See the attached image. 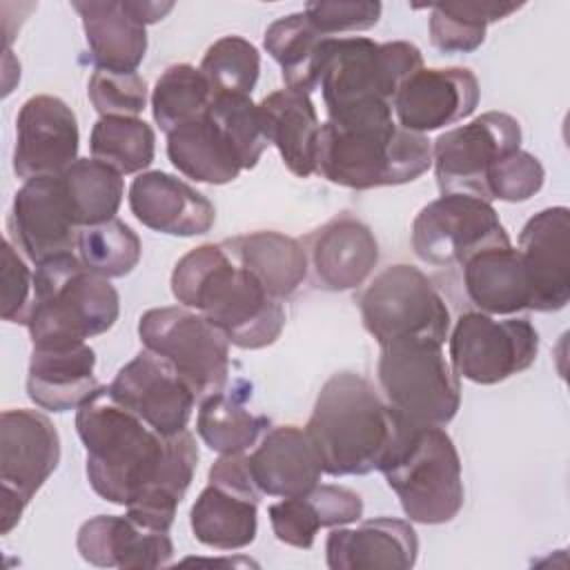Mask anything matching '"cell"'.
<instances>
[{
	"label": "cell",
	"mask_w": 570,
	"mask_h": 570,
	"mask_svg": "<svg viewBox=\"0 0 570 570\" xmlns=\"http://www.w3.org/2000/svg\"><path fill=\"white\" fill-rule=\"evenodd\" d=\"M76 430L87 450V476L96 494L125 505L138 523L169 532L196 465L198 445L183 430L165 436L122 407L100 385L78 410Z\"/></svg>",
	"instance_id": "cell-1"
},
{
	"label": "cell",
	"mask_w": 570,
	"mask_h": 570,
	"mask_svg": "<svg viewBox=\"0 0 570 570\" xmlns=\"http://www.w3.org/2000/svg\"><path fill=\"white\" fill-rule=\"evenodd\" d=\"M432 165V142L403 129L392 105L365 102L327 116L318 134L316 174L350 189L416 180Z\"/></svg>",
	"instance_id": "cell-2"
},
{
	"label": "cell",
	"mask_w": 570,
	"mask_h": 570,
	"mask_svg": "<svg viewBox=\"0 0 570 570\" xmlns=\"http://www.w3.org/2000/svg\"><path fill=\"white\" fill-rule=\"evenodd\" d=\"M171 294L185 307L203 314L240 350L267 347L285 327L281 301L269 296L223 243L187 252L171 272Z\"/></svg>",
	"instance_id": "cell-3"
},
{
	"label": "cell",
	"mask_w": 570,
	"mask_h": 570,
	"mask_svg": "<svg viewBox=\"0 0 570 570\" xmlns=\"http://www.w3.org/2000/svg\"><path fill=\"white\" fill-rule=\"evenodd\" d=\"M401 416L372 383L354 372L330 376L305 425L325 474L350 476L379 470L385 461Z\"/></svg>",
	"instance_id": "cell-4"
},
{
	"label": "cell",
	"mask_w": 570,
	"mask_h": 570,
	"mask_svg": "<svg viewBox=\"0 0 570 570\" xmlns=\"http://www.w3.org/2000/svg\"><path fill=\"white\" fill-rule=\"evenodd\" d=\"M379 470L410 521L448 523L463 508L461 459L443 428L414 425L401 416L396 439Z\"/></svg>",
	"instance_id": "cell-5"
},
{
	"label": "cell",
	"mask_w": 570,
	"mask_h": 570,
	"mask_svg": "<svg viewBox=\"0 0 570 570\" xmlns=\"http://www.w3.org/2000/svg\"><path fill=\"white\" fill-rule=\"evenodd\" d=\"M118 314L116 287L73 254L36 265L33 301L27 318L33 345L87 341L111 330Z\"/></svg>",
	"instance_id": "cell-6"
},
{
	"label": "cell",
	"mask_w": 570,
	"mask_h": 570,
	"mask_svg": "<svg viewBox=\"0 0 570 570\" xmlns=\"http://www.w3.org/2000/svg\"><path fill=\"white\" fill-rule=\"evenodd\" d=\"M421 67L423 56L419 47L405 40L330 38L318 80L327 116L365 102L392 105L399 87Z\"/></svg>",
	"instance_id": "cell-7"
},
{
	"label": "cell",
	"mask_w": 570,
	"mask_h": 570,
	"mask_svg": "<svg viewBox=\"0 0 570 570\" xmlns=\"http://www.w3.org/2000/svg\"><path fill=\"white\" fill-rule=\"evenodd\" d=\"M361 318L374 341L443 345L450 309L434 283L414 265L396 263L379 272L358 301Z\"/></svg>",
	"instance_id": "cell-8"
},
{
	"label": "cell",
	"mask_w": 570,
	"mask_h": 570,
	"mask_svg": "<svg viewBox=\"0 0 570 570\" xmlns=\"http://www.w3.org/2000/svg\"><path fill=\"white\" fill-rule=\"evenodd\" d=\"M387 405L414 425H448L461 405V385L441 345L396 343L381 347L376 365Z\"/></svg>",
	"instance_id": "cell-9"
},
{
	"label": "cell",
	"mask_w": 570,
	"mask_h": 570,
	"mask_svg": "<svg viewBox=\"0 0 570 570\" xmlns=\"http://www.w3.org/2000/svg\"><path fill=\"white\" fill-rule=\"evenodd\" d=\"M145 350L169 361L198 399L223 392L229 374V341L203 314L185 305L147 309L138 321Z\"/></svg>",
	"instance_id": "cell-10"
},
{
	"label": "cell",
	"mask_w": 570,
	"mask_h": 570,
	"mask_svg": "<svg viewBox=\"0 0 570 570\" xmlns=\"http://www.w3.org/2000/svg\"><path fill=\"white\" fill-rule=\"evenodd\" d=\"M494 245H510V238L492 203L479 196L441 194L412 223V249L434 267L463 265Z\"/></svg>",
	"instance_id": "cell-11"
},
{
	"label": "cell",
	"mask_w": 570,
	"mask_h": 570,
	"mask_svg": "<svg viewBox=\"0 0 570 570\" xmlns=\"http://www.w3.org/2000/svg\"><path fill=\"white\" fill-rule=\"evenodd\" d=\"M60 461V436L49 416L36 410H4L0 416L2 534L20 521L33 494Z\"/></svg>",
	"instance_id": "cell-12"
},
{
	"label": "cell",
	"mask_w": 570,
	"mask_h": 570,
	"mask_svg": "<svg viewBox=\"0 0 570 570\" xmlns=\"http://www.w3.org/2000/svg\"><path fill=\"white\" fill-rule=\"evenodd\" d=\"M537 352L539 332L525 318L497 321L485 312H465L450 336L452 370L479 385H494L528 370Z\"/></svg>",
	"instance_id": "cell-13"
},
{
	"label": "cell",
	"mask_w": 570,
	"mask_h": 570,
	"mask_svg": "<svg viewBox=\"0 0 570 570\" xmlns=\"http://www.w3.org/2000/svg\"><path fill=\"white\" fill-rule=\"evenodd\" d=\"M517 149H521V125L503 111H485L468 125L441 134L432 145L441 194H470L488 200L490 169Z\"/></svg>",
	"instance_id": "cell-14"
},
{
	"label": "cell",
	"mask_w": 570,
	"mask_h": 570,
	"mask_svg": "<svg viewBox=\"0 0 570 570\" xmlns=\"http://www.w3.org/2000/svg\"><path fill=\"white\" fill-rule=\"evenodd\" d=\"M109 392L122 407L165 436L187 430L198 399L176 367L149 350L118 370Z\"/></svg>",
	"instance_id": "cell-15"
},
{
	"label": "cell",
	"mask_w": 570,
	"mask_h": 570,
	"mask_svg": "<svg viewBox=\"0 0 570 570\" xmlns=\"http://www.w3.org/2000/svg\"><path fill=\"white\" fill-rule=\"evenodd\" d=\"M7 229L13 247L36 265L78 249L80 227L71 216L58 176L24 180L16 191Z\"/></svg>",
	"instance_id": "cell-16"
},
{
	"label": "cell",
	"mask_w": 570,
	"mask_h": 570,
	"mask_svg": "<svg viewBox=\"0 0 570 570\" xmlns=\"http://www.w3.org/2000/svg\"><path fill=\"white\" fill-rule=\"evenodd\" d=\"M78 120L65 100L31 96L16 118L13 171L24 180L60 176L78 160Z\"/></svg>",
	"instance_id": "cell-17"
},
{
	"label": "cell",
	"mask_w": 570,
	"mask_h": 570,
	"mask_svg": "<svg viewBox=\"0 0 570 570\" xmlns=\"http://www.w3.org/2000/svg\"><path fill=\"white\" fill-rule=\"evenodd\" d=\"M481 98L476 76L465 67L414 71L396 91V122L414 134L436 131L468 118Z\"/></svg>",
	"instance_id": "cell-18"
},
{
	"label": "cell",
	"mask_w": 570,
	"mask_h": 570,
	"mask_svg": "<svg viewBox=\"0 0 570 570\" xmlns=\"http://www.w3.org/2000/svg\"><path fill=\"white\" fill-rule=\"evenodd\" d=\"M530 283V309L557 312L570 301V212L548 207L519 234L517 247Z\"/></svg>",
	"instance_id": "cell-19"
},
{
	"label": "cell",
	"mask_w": 570,
	"mask_h": 570,
	"mask_svg": "<svg viewBox=\"0 0 570 570\" xmlns=\"http://www.w3.org/2000/svg\"><path fill=\"white\" fill-rule=\"evenodd\" d=\"M76 546L87 563L120 570L160 568L174 554V543L165 530L147 528L129 514H98L85 521Z\"/></svg>",
	"instance_id": "cell-20"
},
{
	"label": "cell",
	"mask_w": 570,
	"mask_h": 570,
	"mask_svg": "<svg viewBox=\"0 0 570 570\" xmlns=\"http://www.w3.org/2000/svg\"><path fill=\"white\" fill-rule=\"evenodd\" d=\"M96 352L85 341L36 343L29 358L27 394L49 412L78 410L100 385Z\"/></svg>",
	"instance_id": "cell-21"
},
{
	"label": "cell",
	"mask_w": 570,
	"mask_h": 570,
	"mask_svg": "<svg viewBox=\"0 0 570 570\" xmlns=\"http://www.w3.org/2000/svg\"><path fill=\"white\" fill-rule=\"evenodd\" d=\"M129 207L145 227L169 236H200L216 220L205 194L165 171L138 174L129 187Z\"/></svg>",
	"instance_id": "cell-22"
},
{
	"label": "cell",
	"mask_w": 570,
	"mask_h": 570,
	"mask_svg": "<svg viewBox=\"0 0 570 570\" xmlns=\"http://www.w3.org/2000/svg\"><path fill=\"white\" fill-rule=\"evenodd\" d=\"M332 570H407L419 557V537L410 521L379 517L356 528H332L325 543Z\"/></svg>",
	"instance_id": "cell-23"
},
{
	"label": "cell",
	"mask_w": 570,
	"mask_h": 570,
	"mask_svg": "<svg viewBox=\"0 0 570 570\" xmlns=\"http://www.w3.org/2000/svg\"><path fill=\"white\" fill-rule=\"evenodd\" d=\"M249 459V472L261 494L298 497L318 485L323 465L305 428L278 425L267 430Z\"/></svg>",
	"instance_id": "cell-24"
},
{
	"label": "cell",
	"mask_w": 570,
	"mask_h": 570,
	"mask_svg": "<svg viewBox=\"0 0 570 570\" xmlns=\"http://www.w3.org/2000/svg\"><path fill=\"white\" fill-rule=\"evenodd\" d=\"M307 252L316 281L332 292L363 285L379 263V243L372 229L352 216H336L312 232Z\"/></svg>",
	"instance_id": "cell-25"
},
{
	"label": "cell",
	"mask_w": 570,
	"mask_h": 570,
	"mask_svg": "<svg viewBox=\"0 0 570 570\" xmlns=\"http://www.w3.org/2000/svg\"><path fill=\"white\" fill-rule=\"evenodd\" d=\"M267 142L274 145L283 165L298 178L316 174L321 122L307 94L276 89L258 102Z\"/></svg>",
	"instance_id": "cell-26"
},
{
	"label": "cell",
	"mask_w": 570,
	"mask_h": 570,
	"mask_svg": "<svg viewBox=\"0 0 570 570\" xmlns=\"http://www.w3.org/2000/svg\"><path fill=\"white\" fill-rule=\"evenodd\" d=\"M78 11L91 60L98 69L136 71L147 51V29L125 0L71 2Z\"/></svg>",
	"instance_id": "cell-27"
},
{
	"label": "cell",
	"mask_w": 570,
	"mask_h": 570,
	"mask_svg": "<svg viewBox=\"0 0 570 570\" xmlns=\"http://www.w3.org/2000/svg\"><path fill=\"white\" fill-rule=\"evenodd\" d=\"M463 285L470 301L490 316L530 309V283L523 261L512 245L476 252L463 265Z\"/></svg>",
	"instance_id": "cell-28"
},
{
	"label": "cell",
	"mask_w": 570,
	"mask_h": 570,
	"mask_svg": "<svg viewBox=\"0 0 570 570\" xmlns=\"http://www.w3.org/2000/svg\"><path fill=\"white\" fill-rule=\"evenodd\" d=\"M223 247L274 298L292 296L307 274L305 247L281 232L263 229L225 240Z\"/></svg>",
	"instance_id": "cell-29"
},
{
	"label": "cell",
	"mask_w": 570,
	"mask_h": 570,
	"mask_svg": "<svg viewBox=\"0 0 570 570\" xmlns=\"http://www.w3.org/2000/svg\"><path fill=\"white\" fill-rule=\"evenodd\" d=\"M258 497L207 483L189 512L194 537L214 550L247 548L258 532Z\"/></svg>",
	"instance_id": "cell-30"
},
{
	"label": "cell",
	"mask_w": 570,
	"mask_h": 570,
	"mask_svg": "<svg viewBox=\"0 0 570 570\" xmlns=\"http://www.w3.org/2000/svg\"><path fill=\"white\" fill-rule=\"evenodd\" d=\"M167 156L183 176L196 183L225 185L243 171L236 149L207 114L167 134Z\"/></svg>",
	"instance_id": "cell-31"
},
{
	"label": "cell",
	"mask_w": 570,
	"mask_h": 570,
	"mask_svg": "<svg viewBox=\"0 0 570 570\" xmlns=\"http://www.w3.org/2000/svg\"><path fill=\"white\" fill-rule=\"evenodd\" d=\"M330 38L309 22L305 11H298L272 22L263 47L278 62L287 89L309 96L318 87Z\"/></svg>",
	"instance_id": "cell-32"
},
{
	"label": "cell",
	"mask_w": 570,
	"mask_h": 570,
	"mask_svg": "<svg viewBox=\"0 0 570 570\" xmlns=\"http://www.w3.org/2000/svg\"><path fill=\"white\" fill-rule=\"evenodd\" d=\"M60 185L76 225L89 227L116 218L122 203V174L96 158H78L60 176Z\"/></svg>",
	"instance_id": "cell-33"
},
{
	"label": "cell",
	"mask_w": 570,
	"mask_h": 570,
	"mask_svg": "<svg viewBox=\"0 0 570 570\" xmlns=\"http://www.w3.org/2000/svg\"><path fill=\"white\" fill-rule=\"evenodd\" d=\"M269 421L252 414L236 394L216 392L200 401L196 432L218 454H240L256 445Z\"/></svg>",
	"instance_id": "cell-34"
},
{
	"label": "cell",
	"mask_w": 570,
	"mask_h": 570,
	"mask_svg": "<svg viewBox=\"0 0 570 570\" xmlns=\"http://www.w3.org/2000/svg\"><path fill=\"white\" fill-rule=\"evenodd\" d=\"M430 38L443 53H470L485 40L490 22L503 20L521 4L517 2H445L430 7Z\"/></svg>",
	"instance_id": "cell-35"
},
{
	"label": "cell",
	"mask_w": 570,
	"mask_h": 570,
	"mask_svg": "<svg viewBox=\"0 0 570 570\" xmlns=\"http://www.w3.org/2000/svg\"><path fill=\"white\" fill-rule=\"evenodd\" d=\"M214 94L200 69L194 65L167 67L151 91V114L156 125L171 134L174 129L203 118Z\"/></svg>",
	"instance_id": "cell-36"
},
{
	"label": "cell",
	"mask_w": 570,
	"mask_h": 570,
	"mask_svg": "<svg viewBox=\"0 0 570 570\" xmlns=\"http://www.w3.org/2000/svg\"><path fill=\"white\" fill-rule=\"evenodd\" d=\"M91 158L114 167L118 174L147 169L156 151V134L142 118H98L89 136Z\"/></svg>",
	"instance_id": "cell-37"
},
{
	"label": "cell",
	"mask_w": 570,
	"mask_h": 570,
	"mask_svg": "<svg viewBox=\"0 0 570 570\" xmlns=\"http://www.w3.org/2000/svg\"><path fill=\"white\" fill-rule=\"evenodd\" d=\"M140 238L118 218L82 227L78 234L80 261L105 278L127 276L140 261Z\"/></svg>",
	"instance_id": "cell-38"
},
{
	"label": "cell",
	"mask_w": 570,
	"mask_h": 570,
	"mask_svg": "<svg viewBox=\"0 0 570 570\" xmlns=\"http://www.w3.org/2000/svg\"><path fill=\"white\" fill-rule=\"evenodd\" d=\"M198 69L214 96H249L261 73V53L249 40L225 36L209 45Z\"/></svg>",
	"instance_id": "cell-39"
},
{
	"label": "cell",
	"mask_w": 570,
	"mask_h": 570,
	"mask_svg": "<svg viewBox=\"0 0 570 570\" xmlns=\"http://www.w3.org/2000/svg\"><path fill=\"white\" fill-rule=\"evenodd\" d=\"M207 116L236 149L243 169L256 167L267 142L258 105L249 96H214Z\"/></svg>",
	"instance_id": "cell-40"
},
{
	"label": "cell",
	"mask_w": 570,
	"mask_h": 570,
	"mask_svg": "<svg viewBox=\"0 0 570 570\" xmlns=\"http://www.w3.org/2000/svg\"><path fill=\"white\" fill-rule=\"evenodd\" d=\"M87 96L100 118H138L147 105V85L136 71L96 69L89 78Z\"/></svg>",
	"instance_id": "cell-41"
},
{
	"label": "cell",
	"mask_w": 570,
	"mask_h": 570,
	"mask_svg": "<svg viewBox=\"0 0 570 570\" xmlns=\"http://www.w3.org/2000/svg\"><path fill=\"white\" fill-rule=\"evenodd\" d=\"M543 165L530 151L517 149L501 158L488 174L485 191L488 200L523 203L530 200L543 187Z\"/></svg>",
	"instance_id": "cell-42"
},
{
	"label": "cell",
	"mask_w": 570,
	"mask_h": 570,
	"mask_svg": "<svg viewBox=\"0 0 570 570\" xmlns=\"http://www.w3.org/2000/svg\"><path fill=\"white\" fill-rule=\"evenodd\" d=\"M269 523L281 543L301 550H309L314 546L316 532L323 528V519L309 492L272 503Z\"/></svg>",
	"instance_id": "cell-43"
},
{
	"label": "cell",
	"mask_w": 570,
	"mask_h": 570,
	"mask_svg": "<svg viewBox=\"0 0 570 570\" xmlns=\"http://www.w3.org/2000/svg\"><path fill=\"white\" fill-rule=\"evenodd\" d=\"M309 22L323 33H345V31H363L379 22L381 18V2H307L303 9Z\"/></svg>",
	"instance_id": "cell-44"
},
{
	"label": "cell",
	"mask_w": 570,
	"mask_h": 570,
	"mask_svg": "<svg viewBox=\"0 0 570 570\" xmlns=\"http://www.w3.org/2000/svg\"><path fill=\"white\" fill-rule=\"evenodd\" d=\"M33 301V274L16 252L11 240L2 243V318L24 323Z\"/></svg>",
	"instance_id": "cell-45"
},
{
	"label": "cell",
	"mask_w": 570,
	"mask_h": 570,
	"mask_svg": "<svg viewBox=\"0 0 570 570\" xmlns=\"http://www.w3.org/2000/svg\"><path fill=\"white\" fill-rule=\"evenodd\" d=\"M129 11L147 27V24H154L158 20H163L171 9H174V2H147V0H125Z\"/></svg>",
	"instance_id": "cell-46"
}]
</instances>
